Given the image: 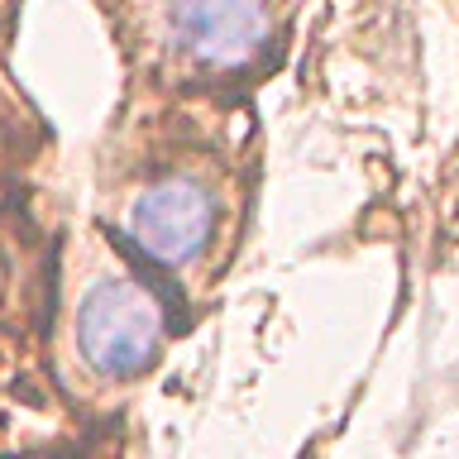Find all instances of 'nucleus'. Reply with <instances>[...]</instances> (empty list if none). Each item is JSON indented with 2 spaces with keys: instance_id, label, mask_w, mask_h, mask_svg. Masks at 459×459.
<instances>
[{
  "instance_id": "1",
  "label": "nucleus",
  "mask_w": 459,
  "mask_h": 459,
  "mask_svg": "<svg viewBox=\"0 0 459 459\" xmlns=\"http://www.w3.org/2000/svg\"><path fill=\"white\" fill-rule=\"evenodd\" d=\"M77 344L100 378H134L163 344V311L129 278L96 282L77 311Z\"/></svg>"
},
{
  "instance_id": "3",
  "label": "nucleus",
  "mask_w": 459,
  "mask_h": 459,
  "mask_svg": "<svg viewBox=\"0 0 459 459\" xmlns=\"http://www.w3.org/2000/svg\"><path fill=\"white\" fill-rule=\"evenodd\" d=\"M172 39L206 67H239L264 48L268 14L264 0H172Z\"/></svg>"
},
{
  "instance_id": "2",
  "label": "nucleus",
  "mask_w": 459,
  "mask_h": 459,
  "mask_svg": "<svg viewBox=\"0 0 459 459\" xmlns=\"http://www.w3.org/2000/svg\"><path fill=\"white\" fill-rule=\"evenodd\" d=\"M129 230L143 244V254L163 258V264H186L206 249L215 230V201L192 178H168L134 201Z\"/></svg>"
}]
</instances>
